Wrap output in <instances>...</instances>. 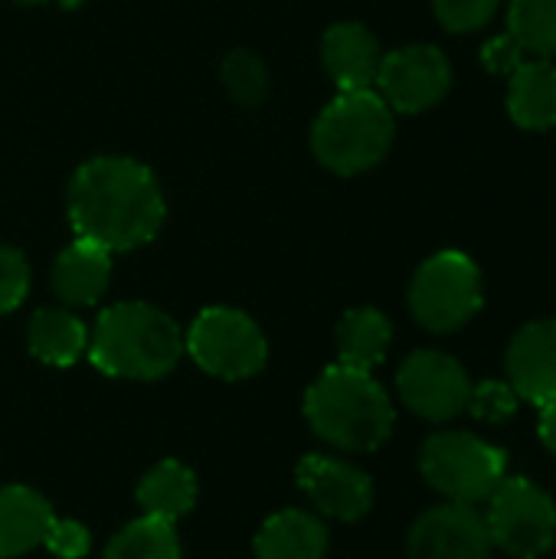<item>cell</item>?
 Wrapping results in <instances>:
<instances>
[{
  "mask_svg": "<svg viewBox=\"0 0 556 559\" xmlns=\"http://www.w3.org/2000/svg\"><path fill=\"white\" fill-rule=\"evenodd\" d=\"M167 216L157 177L131 157H92L69 180V223L108 252L151 242Z\"/></svg>",
  "mask_w": 556,
  "mask_h": 559,
  "instance_id": "obj_1",
  "label": "cell"
},
{
  "mask_svg": "<svg viewBox=\"0 0 556 559\" xmlns=\"http://www.w3.org/2000/svg\"><path fill=\"white\" fill-rule=\"evenodd\" d=\"M184 354L180 328L144 301H121L98 314L88 337L92 364L108 377L157 380L177 367Z\"/></svg>",
  "mask_w": 556,
  "mask_h": 559,
  "instance_id": "obj_2",
  "label": "cell"
},
{
  "mask_svg": "<svg viewBox=\"0 0 556 559\" xmlns=\"http://www.w3.org/2000/svg\"><path fill=\"white\" fill-rule=\"evenodd\" d=\"M311 429L347 452H374L393 432V406L383 386L354 367H328L305 396Z\"/></svg>",
  "mask_w": 556,
  "mask_h": 559,
  "instance_id": "obj_3",
  "label": "cell"
},
{
  "mask_svg": "<svg viewBox=\"0 0 556 559\" xmlns=\"http://www.w3.org/2000/svg\"><path fill=\"white\" fill-rule=\"evenodd\" d=\"M390 144L393 111L374 88L341 92L311 128L315 157L341 177L377 167L387 157Z\"/></svg>",
  "mask_w": 556,
  "mask_h": 559,
  "instance_id": "obj_4",
  "label": "cell"
},
{
  "mask_svg": "<svg viewBox=\"0 0 556 559\" xmlns=\"http://www.w3.org/2000/svg\"><path fill=\"white\" fill-rule=\"evenodd\" d=\"M423 478L452 504H482L505 481L508 455L469 432H439L423 445Z\"/></svg>",
  "mask_w": 556,
  "mask_h": 559,
  "instance_id": "obj_5",
  "label": "cell"
},
{
  "mask_svg": "<svg viewBox=\"0 0 556 559\" xmlns=\"http://www.w3.org/2000/svg\"><path fill=\"white\" fill-rule=\"evenodd\" d=\"M413 314L436 334L459 331L482 308V275L465 252H439L423 262L410 288Z\"/></svg>",
  "mask_w": 556,
  "mask_h": 559,
  "instance_id": "obj_6",
  "label": "cell"
},
{
  "mask_svg": "<svg viewBox=\"0 0 556 559\" xmlns=\"http://www.w3.org/2000/svg\"><path fill=\"white\" fill-rule=\"evenodd\" d=\"M488 537L514 559H541L556 540V504L528 478H505L488 498Z\"/></svg>",
  "mask_w": 556,
  "mask_h": 559,
  "instance_id": "obj_7",
  "label": "cell"
},
{
  "mask_svg": "<svg viewBox=\"0 0 556 559\" xmlns=\"http://www.w3.org/2000/svg\"><path fill=\"white\" fill-rule=\"evenodd\" d=\"M190 357L213 377L246 380L265 367L269 347L259 324L236 308H206L187 334Z\"/></svg>",
  "mask_w": 556,
  "mask_h": 559,
  "instance_id": "obj_8",
  "label": "cell"
},
{
  "mask_svg": "<svg viewBox=\"0 0 556 559\" xmlns=\"http://www.w3.org/2000/svg\"><path fill=\"white\" fill-rule=\"evenodd\" d=\"M390 111L419 115L439 105L452 85V66L436 46H403L380 59V72L374 82Z\"/></svg>",
  "mask_w": 556,
  "mask_h": 559,
  "instance_id": "obj_9",
  "label": "cell"
},
{
  "mask_svg": "<svg viewBox=\"0 0 556 559\" xmlns=\"http://www.w3.org/2000/svg\"><path fill=\"white\" fill-rule=\"evenodd\" d=\"M400 396L403 403L433 423H446L452 416H459L462 409H469V396H472V380L465 373V367L439 350H416L406 357V364L400 367Z\"/></svg>",
  "mask_w": 556,
  "mask_h": 559,
  "instance_id": "obj_10",
  "label": "cell"
},
{
  "mask_svg": "<svg viewBox=\"0 0 556 559\" xmlns=\"http://www.w3.org/2000/svg\"><path fill=\"white\" fill-rule=\"evenodd\" d=\"M485 518L469 504L426 511L410 534V559H492Z\"/></svg>",
  "mask_w": 556,
  "mask_h": 559,
  "instance_id": "obj_11",
  "label": "cell"
},
{
  "mask_svg": "<svg viewBox=\"0 0 556 559\" xmlns=\"http://www.w3.org/2000/svg\"><path fill=\"white\" fill-rule=\"evenodd\" d=\"M298 485L315 501V508L328 518L360 521L374 504V481L331 455H308L298 465Z\"/></svg>",
  "mask_w": 556,
  "mask_h": 559,
  "instance_id": "obj_12",
  "label": "cell"
},
{
  "mask_svg": "<svg viewBox=\"0 0 556 559\" xmlns=\"http://www.w3.org/2000/svg\"><path fill=\"white\" fill-rule=\"evenodd\" d=\"M508 386L534 403L547 406L556 400V318L531 321L518 331L508 347Z\"/></svg>",
  "mask_w": 556,
  "mask_h": 559,
  "instance_id": "obj_13",
  "label": "cell"
},
{
  "mask_svg": "<svg viewBox=\"0 0 556 559\" xmlns=\"http://www.w3.org/2000/svg\"><path fill=\"white\" fill-rule=\"evenodd\" d=\"M380 43L360 23H334L321 39V62L341 92L374 88L380 72Z\"/></svg>",
  "mask_w": 556,
  "mask_h": 559,
  "instance_id": "obj_14",
  "label": "cell"
},
{
  "mask_svg": "<svg viewBox=\"0 0 556 559\" xmlns=\"http://www.w3.org/2000/svg\"><path fill=\"white\" fill-rule=\"evenodd\" d=\"M108 278H111V252L88 239H75L72 246H66L52 269L56 295L66 305L98 301L108 288Z\"/></svg>",
  "mask_w": 556,
  "mask_h": 559,
  "instance_id": "obj_15",
  "label": "cell"
},
{
  "mask_svg": "<svg viewBox=\"0 0 556 559\" xmlns=\"http://www.w3.org/2000/svg\"><path fill=\"white\" fill-rule=\"evenodd\" d=\"M52 508L29 488H0V557H20L46 540Z\"/></svg>",
  "mask_w": 556,
  "mask_h": 559,
  "instance_id": "obj_16",
  "label": "cell"
},
{
  "mask_svg": "<svg viewBox=\"0 0 556 559\" xmlns=\"http://www.w3.org/2000/svg\"><path fill=\"white\" fill-rule=\"evenodd\" d=\"M508 111L528 131L556 128V66L547 59L521 62L511 72Z\"/></svg>",
  "mask_w": 556,
  "mask_h": 559,
  "instance_id": "obj_17",
  "label": "cell"
},
{
  "mask_svg": "<svg viewBox=\"0 0 556 559\" xmlns=\"http://www.w3.org/2000/svg\"><path fill=\"white\" fill-rule=\"evenodd\" d=\"M328 531L315 514L305 511H282L265 521L256 537L259 559H324Z\"/></svg>",
  "mask_w": 556,
  "mask_h": 559,
  "instance_id": "obj_18",
  "label": "cell"
},
{
  "mask_svg": "<svg viewBox=\"0 0 556 559\" xmlns=\"http://www.w3.org/2000/svg\"><path fill=\"white\" fill-rule=\"evenodd\" d=\"M88 347V331L85 324L62 311V308H43L29 321V350L36 360L49 367H69L75 364Z\"/></svg>",
  "mask_w": 556,
  "mask_h": 559,
  "instance_id": "obj_19",
  "label": "cell"
},
{
  "mask_svg": "<svg viewBox=\"0 0 556 559\" xmlns=\"http://www.w3.org/2000/svg\"><path fill=\"white\" fill-rule=\"evenodd\" d=\"M390 337H393V328H390V321L377 308L347 311L341 328H338L341 364L370 373L377 364H383V357L390 350Z\"/></svg>",
  "mask_w": 556,
  "mask_h": 559,
  "instance_id": "obj_20",
  "label": "cell"
},
{
  "mask_svg": "<svg viewBox=\"0 0 556 559\" xmlns=\"http://www.w3.org/2000/svg\"><path fill=\"white\" fill-rule=\"evenodd\" d=\"M138 501H141L144 514L174 524L177 518L193 511V504H197V478L180 462H161L144 475V481L138 488Z\"/></svg>",
  "mask_w": 556,
  "mask_h": 559,
  "instance_id": "obj_21",
  "label": "cell"
},
{
  "mask_svg": "<svg viewBox=\"0 0 556 559\" xmlns=\"http://www.w3.org/2000/svg\"><path fill=\"white\" fill-rule=\"evenodd\" d=\"M105 559H180L177 531L170 521L144 514L108 544Z\"/></svg>",
  "mask_w": 556,
  "mask_h": 559,
  "instance_id": "obj_22",
  "label": "cell"
},
{
  "mask_svg": "<svg viewBox=\"0 0 556 559\" xmlns=\"http://www.w3.org/2000/svg\"><path fill=\"white\" fill-rule=\"evenodd\" d=\"M508 29L524 52L541 59L556 52V0H511Z\"/></svg>",
  "mask_w": 556,
  "mask_h": 559,
  "instance_id": "obj_23",
  "label": "cell"
},
{
  "mask_svg": "<svg viewBox=\"0 0 556 559\" xmlns=\"http://www.w3.org/2000/svg\"><path fill=\"white\" fill-rule=\"evenodd\" d=\"M223 82L239 105H259L269 95V72L249 49H236L223 59Z\"/></svg>",
  "mask_w": 556,
  "mask_h": 559,
  "instance_id": "obj_24",
  "label": "cell"
},
{
  "mask_svg": "<svg viewBox=\"0 0 556 559\" xmlns=\"http://www.w3.org/2000/svg\"><path fill=\"white\" fill-rule=\"evenodd\" d=\"M29 292V265L20 249L0 246V314H10L23 305Z\"/></svg>",
  "mask_w": 556,
  "mask_h": 559,
  "instance_id": "obj_25",
  "label": "cell"
},
{
  "mask_svg": "<svg viewBox=\"0 0 556 559\" xmlns=\"http://www.w3.org/2000/svg\"><path fill=\"white\" fill-rule=\"evenodd\" d=\"M433 3H436V16L442 20L446 29L472 33L495 16L501 0H433Z\"/></svg>",
  "mask_w": 556,
  "mask_h": 559,
  "instance_id": "obj_26",
  "label": "cell"
},
{
  "mask_svg": "<svg viewBox=\"0 0 556 559\" xmlns=\"http://www.w3.org/2000/svg\"><path fill=\"white\" fill-rule=\"evenodd\" d=\"M469 409H472L478 419L505 423V419H511L514 409H518V393H514L508 383H482V386H472Z\"/></svg>",
  "mask_w": 556,
  "mask_h": 559,
  "instance_id": "obj_27",
  "label": "cell"
},
{
  "mask_svg": "<svg viewBox=\"0 0 556 559\" xmlns=\"http://www.w3.org/2000/svg\"><path fill=\"white\" fill-rule=\"evenodd\" d=\"M88 531L82 527V524H75V521H56L52 518V524H49V531H46V540H43V547H49L56 557L62 559H79L88 554Z\"/></svg>",
  "mask_w": 556,
  "mask_h": 559,
  "instance_id": "obj_28",
  "label": "cell"
},
{
  "mask_svg": "<svg viewBox=\"0 0 556 559\" xmlns=\"http://www.w3.org/2000/svg\"><path fill=\"white\" fill-rule=\"evenodd\" d=\"M482 62L492 69V72H505L511 75L521 62H524V49L518 46V39L508 33V36H495L492 43H485L482 49Z\"/></svg>",
  "mask_w": 556,
  "mask_h": 559,
  "instance_id": "obj_29",
  "label": "cell"
},
{
  "mask_svg": "<svg viewBox=\"0 0 556 559\" xmlns=\"http://www.w3.org/2000/svg\"><path fill=\"white\" fill-rule=\"evenodd\" d=\"M537 432H541V442L547 445V452L556 455V400L547 403V406H541V426H537Z\"/></svg>",
  "mask_w": 556,
  "mask_h": 559,
  "instance_id": "obj_30",
  "label": "cell"
},
{
  "mask_svg": "<svg viewBox=\"0 0 556 559\" xmlns=\"http://www.w3.org/2000/svg\"><path fill=\"white\" fill-rule=\"evenodd\" d=\"M16 3H46V0H16Z\"/></svg>",
  "mask_w": 556,
  "mask_h": 559,
  "instance_id": "obj_31",
  "label": "cell"
}]
</instances>
